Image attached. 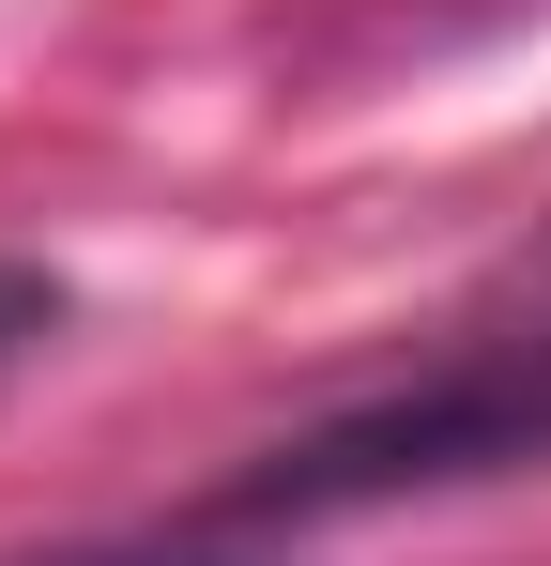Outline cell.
<instances>
[{
	"instance_id": "obj_1",
	"label": "cell",
	"mask_w": 551,
	"mask_h": 566,
	"mask_svg": "<svg viewBox=\"0 0 551 566\" xmlns=\"http://www.w3.org/2000/svg\"><path fill=\"white\" fill-rule=\"evenodd\" d=\"M506 460H551V306L521 337H459L414 382L276 444L261 505H383V490H445V474H506Z\"/></svg>"
},
{
	"instance_id": "obj_3",
	"label": "cell",
	"mask_w": 551,
	"mask_h": 566,
	"mask_svg": "<svg viewBox=\"0 0 551 566\" xmlns=\"http://www.w3.org/2000/svg\"><path fill=\"white\" fill-rule=\"evenodd\" d=\"M123 566H199V552H123Z\"/></svg>"
},
{
	"instance_id": "obj_2",
	"label": "cell",
	"mask_w": 551,
	"mask_h": 566,
	"mask_svg": "<svg viewBox=\"0 0 551 566\" xmlns=\"http://www.w3.org/2000/svg\"><path fill=\"white\" fill-rule=\"evenodd\" d=\"M46 337H62V276H31V261H0V382L31 368Z\"/></svg>"
}]
</instances>
